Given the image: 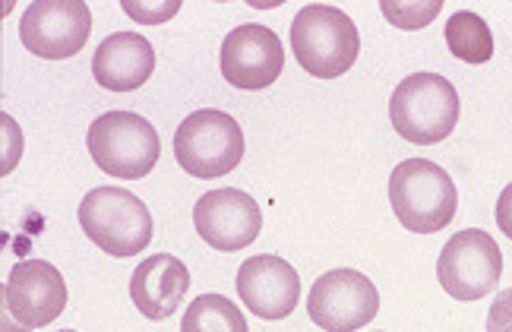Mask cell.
<instances>
[{
    "instance_id": "cell-5",
    "label": "cell",
    "mask_w": 512,
    "mask_h": 332,
    "mask_svg": "<svg viewBox=\"0 0 512 332\" xmlns=\"http://www.w3.org/2000/svg\"><path fill=\"white\" fill-rule=\"evenodd\" d=\"M92 162L117 181H140L162 155V140L146 117L133 111H108L95 117L86 133Z\"/></svg>"
},
{
    "instance_id": "cell-21",
    "label": "cell",
    "mask_w": 512,
    "mask_h": 332,
    "mask_svg": "<svg viewBox=\"0 0 512 332\" xmlns=\"http://www.w3.org/2000/svg\"><path fill=\"white\" fill-rule=\"evenodd\" d=\"M497 225L506 238H512V184H506V190L500 193L497 200Z\"/></svg>"
},
{
    "instance_id": "cell-11",
    "label": "cell",
    "mask_w": 512,
    "mask_h": 332,
    "mask_svg": "<svg viewBox=\"0 0 512 332\" xmlns=\"http://www.w3.org/2000/svg\"><path fill=\"white\" fill-rule=\"evenodd\" d=\"M67 310V282L61 269L48 260L13 263L4 282V314L19 320L26 329L54 323Z\"/></svg>"
},
{
    "instance_id": "cell-12",
    "label": "cell",
    "mask_w": 512,
    "mask_h": 332,
    "mask_svg": "<svg viewBox=\"0 0 512 332\" xmlns=\"http://www.w3.org/2000/svg\"><path fill=\"white\" fill-rule=\"evenodd\" d=\"M219 67L231 86L260 92L282 76L285 67L282 38L260 23H244L225 35Z\"/></svg>"
},
{
    "instance_id": "cell-4",
    "label": "cell",
    "mask_w": 512,
    "mask_h": 332,
    "mask_svg": "<svg viewBox=\"0 0 512 332\" xmlns=\"http://www.w3.org/2000/svg\"><path fill=\"white\" fill-rule=\"evenodd\" d=\"M86 238L114 260L136 257L152 241L149 206L124 187H95L80 203Z\"/></svg>"
},
{
    "instance_id": "cell-22",
    "label": "cell",
    "mask_w": 512,
    "mask_h": 332,
    "mask_svg": "<svg viewBox=\"0 0 512 332\" xmlns=\"http://www.w3.org/2000/svg\"><path fill=\"white\" fill-rule=\"evenodd\" d=\"M4 332H29V329H26V326H13L10 317L4 314Z\"/></svg>"
},
{
    "instance_id": "cell-20",
    "label": "cell",
    "mask_w": 512,
    "mask_h": 332,
    "mask_svg": "<svg viewBox=\"0 0 512 332\" xmlns=\"http://www.w3.org/2000/svg\"><path fill=\"white\" fill-rule=\"evenodd\" d=\"M487 332H512V288L500 291L494 304H490Z\"/></svg>"
},
{
    "instance_id": "cell-8",
    "label": "cell",
    "mask_w": 512,
    "mask_h": 332,
    "mask_svg": "<svg viewBox=\"0 0 512 332\" xmlns=\"http://www.w3.org/2000/svg\"><path fill=\"white\" fill-rule=\"evenodd\" d=\"M380 310V291L358 269H332L310 288L307 314L323 332H354Z\"/></svg>"
},
{
    "instance_id": "cell-23",
    "label": "cell",
    "mask_w": 512,
    "mask_h": 332,
    "mask_svg": "<svg viewBox=\"0 0 512 332\" xmlns=\"http://www.w3.org/2000/svg\"><path fill=\"white\" fill-rule=\"evenodd\" d=\"M61 332H76V329H61Z\"/></svg>"
},
{
    "instance_id": "cell-7",
    "label": "cell",
    "mask_w": 512,
    "mask_h": 332,
    "mask_svg": "<svg viewBox=\"0 0 512 332\" xmlns=\"http://www.w3.org/2000/svg\"><path fill=\"white\" fill-rule=\"evenodd\" d=\"M503 276L500 244L481 228L456 231L440 250L437 279L456 301H481L497 288Z\"/></svg>"
},
{
    "instance_id": "cell-13",
    "label": "cell",
    "mask_w": 512,
    "mask_h": 332,
    "mask_svg": "<svg viewBox=\"0 0 512 332\" xmlns=\"http://www.w3.org/2000/svg\"><path fill=\"white\" fill-rule=\"evenodd\" d=\"M238 295L250 314L260 320H285L298 307L301 298V279L294 266L272 253L247 257L238 269Z\"/></svg>"
},
{
    "instance_id": "cell-3",
    "label": "cell",
    "mask_w": 512,
    "mask_h": 332,
    "mask_svg": "<svg viewBox=\"0 0 512 332\" xmlns=\"http://www.w3.org/2000/svg\"><path fill=\"white\" fill-rule=\"evenodd\" d=\"M389 117L408 143H443L459 124V92L440 73H411L392 92Z\"/></svg>"
},
{
    "instance_id": "cell-18",
    "label": "cell",
    "mask_w": 512,
    "mask_h": 332,
    "mask_svg": "<svg viewBox=\"0 0 512 332\" xmlns=\"http://www.w3.org/2000/svg\"><path fill=\"white\" fill-rule=\"evenodd\" d=\"M440 0H421V4H402V0H383L380 10L383 16L389 19L396 29H405V32H418L424 29L427 23H433L440 13Z\"/></svg>"
},
{
    "instance_id": "cell-9",
    "label": "cell",
    "mask_w": 512,
    "mask_h": 332,
    "mask_svg": "<svg viewBox=\"0 0 512 332\" xmlns=\"http://www.w3.org/2000/svg\"><path fill=\"white\" fill-rule=\"evenodd\" d=\"M92 35V10L80 0H38L19 19V42L35 57L64 61L80 54Z\"/></svg>"
},
{
    "instance_id": "cell-1",
    "label": "cell",
    "mask_w": 512,
    "mask_h": 332,
    "mask_svg": "<svg viewBox=\"0 0 512 332\" xmlns=\"http://www.w3.org/2000/svg\"><path fill=\"white\" fill-rule=\"evenodd\" d=\"M291 51L310 76L336 80L358 61L361 35L345 10L329 4H310L301 7L291 23Z\"/></svg>"
},
{
    "instance_id": "cell-16",
    "label": "cell",
    "mask_w": 512,
    "mask_h": 332,
    "mask_svg": "<svg viewBox=\"0 0 512 332\" xmlns=\"http://www.w3.org/2000/svg\"><path fill=\"white\" fill-rule=\"evenodd\" d=\"M446 45L465 64H487L494 57V35L478 13L459 10L446 23Z\"/></svg>"
},
{
    "instance_id": "cell-19",
    "label": "cell",
    "mask_w": 512,
    "mask_h": 332,
    "mask_svg": "<svg viewBox=\"0 0 512 332\" xmlns=\"http://www.w3.org/2000/svg\"><path fill=\"white\" fill-rule=\"evenodd\" d=\"M177 10H181V0H162V4L159 0H146V4H140V0H124V13L143 26L168 23L171 16H177Z\"/></svg>"
},
{
    "instance_id": "cell-2",
    "label": "cell",
    "mask_w": 512,
    "mask_h": 332,
    "mask_svg": "<svg viewBox=\"0 0 512 332\" xmlns=\"http://www.w3.org/2000/svg\"><path fill=\"white\" fill-rule=\"evenodd\" d=\"M389 206L402 228L433 234L456 219L459 190L440 165L427 159H405L389 174Z\"/></svg>"
},
{
    "instance_id": "cell-15",
    "label": "cell",
    "mask_w": 512,
    "mask_h": 332,
    "mask_svg": "<svg viewBox=\"0 0 512 332\" xmlns=\"http://www.w3.org/2000/svg\"><path fill=\"white\" fill-rule=\"evenodd\" d=\"M155 70V51L140 32H114L92 54V76L102 89L133 92Z\"/></svg>"
},
{
    "instance_id": "cell-14",
    "label": "cell",
    "mask_w": 512,
    "mask_h": 332,
    "mask_svg": "<svg viewBox=\"0 0 512 332\" xmlns=\"http://www.w3.org/2000/svg\"><path fill=\"white\" fill-rule=\"evenodd\" d=\"M187 288L190 272L171 253L146 257L130 276V298L146 320H168L184 304Z\"/></svg>"
},
{
    "instance_id": "cell-10",
    "label": "cell",
    "mask_w": 512,
    "mask_h": 332,
    "mask_svg": "<svg viewBox=\"0 0 512 332\" xmlns=\"http://www.w3.org/2000/svg\"><path fill=\"white\" fill-rule=\"evenodd\" d=\"M193 228L209 247L234 253L241 247H250L256 234L263 231V209L250 193L238 187H219L196 200Z\"/></svg>"
},
{
    "instance_id": "cell-17",
    "label": "cell",
    "mask_w": 512,
    "mask_h": 332,
    "mask_svg": "<svg viewBox=\"0 0 512 332\" xmlns=\"http://www.w3.org/2000/svg\"><path fill=\"white\" fill-rule=\"evenodd\" d=\"M181 332H250L241 307L228 301L225 295H200L193 298Z\"/></svg>"
},
{
    "instance_id": "cell-6",
    "label": "cell",
    "mask_w": 512,
    "mask_h": 332,
    "mask_svg": "<svg viewBox=\"0 0 512 332\" xmlns=\"http://www.w3.org/2000/svg\"><path fill=\"white\" fill-rule=\"evenodd\" d=\"M174 159L200 181L225 178L244 159V130L219 108L193 111L174 133Z\"/></svg>"
}]
</instances>
